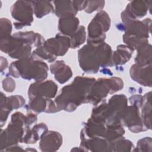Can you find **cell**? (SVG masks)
Listing matches in <instances>:
<instances>
[{
	"label": "cell",
	"instance_id": "obj_1",
	"mask_svg": "<svg viewBox=\"0 0 152 152\" xmlns=\"http://www.w3.org/2000/svg\"><path fill=\"white\" fill-rule=\"evenodd\" d=\"M96 80L93 78L76 77L72 84L64 87L55 99V103L59 110H75L86 99Z\"/></svg>",
	"mask_w": 152,
	"mask_h": 152
},
{
	"label": "cell",
	"instance_id": "obj_2",
	"mask_svg": "<svg viewBox=\"0 0 152 152\" xmlns=\"http://www.w3.org/2000/svg\"><path fill=\"white\" fill-rule=\"evenodd\" d=\"M112 50L103 42L88 43L78 50L80 67L87 73H96L99 66H112Z\"/></svg>",
	"mask_w": 152,
	"mask_h": 152
},
{
	"label": "cell",
	"instance_id": "obj_3",
	"mask_svg": "<svg viewBox=\"0 0 152 152\" xmlns=\"http://www.w3.org/2000/svg\"><path fill=\"white\" fill-rule=\"evenodd\" d=\"M48 70L46 63L31 57L12 62L10 65L9 73L15 78L21 77L24 79H34L41 82L47 77Z\"/></svg>",
	"mask_w": 152,
	"mask_h": 152
},
{
	"label": "cell",
	"instance_id": "obj_4",
	"mask_svg": "<svg viewBox=\"0 0 152 152\" xmlns=\"http://www.w3.org/2000/svg\"><path fill=\"white\" fill-rule=\"evenodd\" d=\"M69 47V39L58 34L55 37L48 39L42 46L38 47L33 52L32 56L36 59L41 58L52 62L56 56L64 55Z\"/></svg>",
	"mask_w": 152,
	"mask_h": 152
},
{
	"label": "cell",
	"instance_id": "obj_5",
	"mask_svg": "<svg viewBox=\"0 0 152 152\" xmlns=\"http://www.w3.org/2000/svg\"><path fill=\"white\" fill-rule=\"evenodd\" d=\"M124 83L120 78H100L96 80L91 86L90 91L86 99V103L97 104L108 93L112 94L122 88Z\"/></svg>",
	"mask_w": 152,
	"mask_h": 152
},
{
	"label": "cell",
	"instance_id": "obj_6",
	"mask_svg": "<svg viewBox=\"0 0 152 152\" xmlns=\"http://www.w3.org/2000/svg\"><path fill=\"white\" fill-rule=\"evenodd\" d=\"M110 20L105 11L97 14L88 27V43H101L105 39V32L110 28Z\"/></svg>",
	"mask_w": 152,
	"mask_h": 152
},
{
	"label": "cell",
	"instance_id": "obj_7",
	"mask_svg": "<svg viewBox=\"0 0 152 152\" xmlns=\"http://www.w3.org/2000/svg\"><path fill=\"white\" fill-rule=\"evenodd\" d=\"M11 12L12 17L18 21L14 23L17 29L30 26L33 21L32 1H16L11 7Z\"/></svg>",
	"mask_w": 152,
	"mask_h": 152
},
{
	"label": "cell",
	"instance_id": "obj_8",
	"mask_svg": "<svg viewBox=\"0 0 152 152\" xmlns=\"http://www.w3.org/2000/svg\"><path fill=\"white\" fill-rule=\"evenodd\" d=\"M121 122L131 132H139L146 130L140 117L138 107L136 106L133 105L126 107L121 116Z\"/></svg>",
	"mask_w": 152,
	"mask_h": 152
},
{
	"label": "cell",
	"instance_id": "obj_9",
	"mask_svg": "<svg viewBox=\"0 0 152 152\" xmlns=\"http://www.w3.org/2000/svg\"><path fill=\"white\" fill-rule=\"evenodd\" d=\"M151 1H134L130 2L128 4L125 10L122 12L121 17L123 23L136 20L145 16L147 12L148 6Z\"/></svg>",
	"mask_w": 152,
	"mask_h": 152
},
{
	"label": "cell",
	"instance_id": "obj_10",
	"mask_svg": "<svg viewBox=\"0 0 152 152\" xmlns=\"http://www.w3.org/2000/svg\"><path fill=\"white\" fill-rule=\"evenodd\" d=\"M58 86L52 80H48L43 83L36 82L30 85L28 94L29 99L35 97H43L46 99H51L55 96Z\"/></svg>",
	"mask_w": 152,
	"mask_h": 152
},
{
	"label": "cell",
	"instance_id": "obj_11",
	"mask_svg": "<svg viewBox=\"0 0 152 152\" xmlns=\"http://www.w3.org/2000/svg\"><path fill=\"white\" fill-rule=\"evenodd\" d=\"M151 65H140L137 64L132 65L130 75L132 80L144 86H151Z\"/></svg>",
	"mask_w": 152,
	"mask_h": 152
},
{
	"label": "cell",
	"instance_id": "obj_12",
	"mask_svg": "<svg viewBox=\"0 0 152 152\" xmlns=\"http://www.w3.org/2000/svg\"><path fill=\"white\" fill-rule=\"evenodd\" d=\"M62 142L61 135L55 131H46L41 135L40 148L42 151H55Z\"/></svg>",
	"mask_w": 152,
	"mask_h": 152
},
{
	"label": "cell",
	"instance_id": "obj_13",
	"mask_svg": "<svg viewBox=\"0 0 152 152\" xmlns=\"http://www.w3.org/2000/svg\"><path fill=\"white\" fill-rule=\"evenodd\" d=\"M4 97V99L1 96V126L3 125V122L6 121L11 110L20 107L25 103L24 99L20 96Z\"/></svg>",
	"mask_w": 152,
	"mask_h": 152
},
{
	"label": "cell",
	"instance_id": "obj_14",
	"mask_svg": "<svg viewBox=\"0 0 152 152\" xmlns=\"http://www.w3.org/2000/svg\"><path fill=\"white\" fill-rule=\"evenodd\" d=\"M50 71L54 74L55 79L61 84L67 81L72 75L71 68L65 64L64 61H58L52 64Z\"/></svg>",
	"mask_w": 152,
	"mask_h": 152
},
{
	"label": "cell",
	"instance_id": "obj_15",
	"mask_svg": "<svg viewBox=\"0 0 152 152\" xmlns=\"http://www.w3.org/2000/svg\"><path fill=\"white\" fill-rule=\"evenodd\" d=\"M53 3L55 5L56 15L61 18L64 17L75 16L78 11L74 1H54Z\"/></svg>",
	"mask_w": 152,
	"mask_h": 152
},
{
	"label": "cell",
	"instance_id": "obj_16",
	"mask_svg": "<svg viewBox=\"0 0 152 152\" xmlns=\"http://www.w3.org/2000/svg\"><path fill=\"white\" fill-rule=\"evenodd\" d=\"M79 20L74 16L61 17L59 21L58 28L62 34L72 36L78 29Z\"/></svg>",
	"mask_w": 152,
	"mask_h": 152
},
{
	"label": "cell",
	"instance_id": "obj_17",
	"mask_svg": "<svg viewBox=\"0 0 152 152\" xmlns=\"http://www.w3.org/2000/svg\"><path fill=\"white\" fill-rule=\"evenodd\" d=\"M134 49L128 46L119 45L117 50L114 52L112 61L113 65H122L125 64L131 57Z\"/></svg>",
	"mask_w": 152,
	"mask_h": 152
},
{
	"label": "cell",
	"instance_id": "obj_18",
	"mask_svg": "<svg viewBox=\"0 0 152 152\" xmlns=\"http://www.w3.org/2000/svg\"><path fill=\"white\" fill-rule=\"evenodd\" d=\"M150 99L151 92L145 94V96L143 97L141 119L146 130L147 129H151V105Z\"/></svg>",
	"mask_w": 152,
	"mask_h": 152
},
{
	"label": "cell",
	"instance_id": "obj_19",
	"mask_svg": "<svg viewBox=\"0 0 152 152\" xmlns=\"http://www.w3.org/2000/svg\"><path fill=\"white\" fill-rule=\"evenodd\" d=\"M47 128L46 125L42 123L35 125L31 130H30L28 128L21 142L25 143H35L39 139L40 134L42 135L46 132Z\"/></svg>",
	"mask_w": 152,
	"mask_h": 152
},
{
	"label": "cell",
	"instance_id": "obj_20",
	"mask_svg": "<svg viewBox=\"0 0 152 152\" xmlns=\"http://www.w3.org/2000/svg\"><path fill=\"white\" fill-rule=\"evenodd\" d=\"M148 43L145 44L137 49L138 53L135 61L140 65H151V48Z\"/></svg>",
	"mask_w": 152,
	"mask_h": 152
},
{
	"label": "cell",
	"instance_id": "obj_21",
	"mask_svg": "<svg viewBox=\"0 0 152 152\" xmlns=\"http://www.w3.org/2000/svg\"><path fill=\"white\" fill-rule=\"evenodd\" d=\"M33 10L37 18L48 14L53 11V6L49 1H32Z\"/></svg>",
	"mask_w": 152,
	"mask_h": 152
},
{
	"label": "cell",
	"instance_id": "obj_22",
	"mask_svg": "<svg viewBox=\"0 0 152 152\" xmlns=\"http://www.w3.org/2000/svg\"><path fill=\"white\" fill-rule=\"evenodd\" d=\"M70 40V47L75 48L83 44L86 40V31L84 26H80L77 31L71 36Z\"/></svg>",
	"mask_w": 152,
	"mask_h": 152
},
{
	"label": "cell",
	"instance_id": "obj_23",
	"mask_svg": "<svg viewBox=\"0 0 152 152\" xmlns=\"http://www.w3.org/2000/svg\"><path fill=\"white\" fill-rule=\"evenodd\" d=\"M132 146L131 141L121 138L110 144L111 148H116L115 151H129Z\"/></svg>",
	"mask_w": 152,
	"mask_h": 152
},
{
	"label": "cell",
	"instance_id": "obj_24",
	"mask_svg": "<svg viewBox=\"0 0 152 152\" xmlns=\"http://www.w3.org/2000/svg\"><path fill=\"white\" fill-rule=\"evenodd\" d=\"M12 30L11 21L8 18L1 19V39L10 36Z\"/></svg>",
	"mask_w": 152,
	"mask_h": 152
},
{
	"label": "cell",
	"instance_id": "obj_25",
	"mask_svg": "<svg viewBox=\"0 0 152 152\" xmlns=\"http://www.w3.org/2000/svg\"><path fill=\"white\" fill-rule=\"evenodd\" d=\"M105 2L103 1H86V7L84 8V11L87 13H90L94 11L98 10L99 9H102Z\"/></svg>",
	"mask_w": 152,
	"mask_h": 152
},
{
	"label": "cell",
	"instance_id": "obj_26",
	"mask_svg": "<svg viewBox=\"0 0 152 152\" xmlns=\"http://www.w3.org/2000/svg\"><path fill=\"white\" fill-rule=\"evenodd\" d=\"M137 148H140L138 151H150L151 148V138L150 137H145L140 140L137 142Z\"/></svg>",
	"mask_w": 152,
	"mask_h": 152
},
{
	"label": "cell",
	"instance_id": "obj_27",
	"mask_svg": "<svg viewBox=\"0 0 152 152\" xmlns=\"http://www.w3.org/2000/svg\"><path fill=\"white\" fill-rule=\"evenodd\" d=\"M3 88L8 92H12L15 89V84L14 80L11 78H6L2 82Z\"/></svg>",
	"mask_w": 152,
	"mask_h": 152
}]
</instances>
